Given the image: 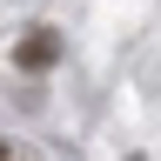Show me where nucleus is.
<instances>
[{
    "mask_svg": "<svg viewBox=\"0 0 161 161\" xmlns=\"http://www.w3.org/2000/svg\"><path fill=\"white\" fill-rule=\"evenodd\" d=\"M54 60H60V34H54V27H34V34L14 47V67H27V74L54 67Z\"/></svg>",
    "mask_w": 161,
    "mask_h": 161,
    "instance_id": "f257e3e1",
    "label": "nucleus"
},
{
    "mask_svg": "<svg viewBox=\"0 0 161 161\" xmlns=\"http://www.w3.org/2000/svg\"><path fill=\"white\" fill-rule=\"evenodd\" d=\"M0 161H7V141H0Z\"/></svg>",
    "mask_w": 161,
    "mask_h": 161,
    "instance_id": "f03ea898",
    "label": "nucleus"
}]
</instances>
